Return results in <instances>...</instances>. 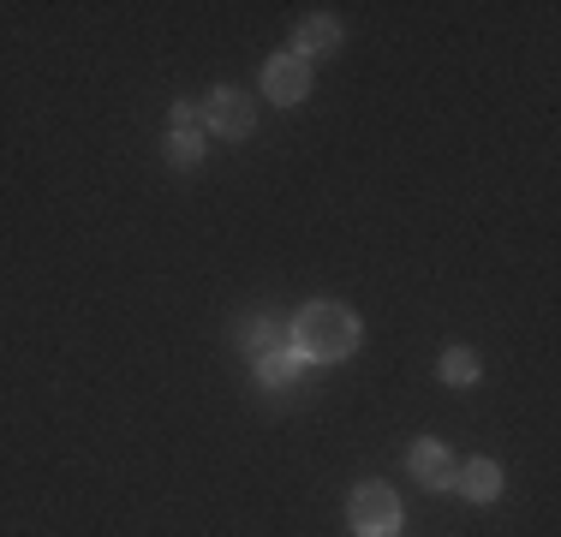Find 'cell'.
I'll use <instances>...</instances> for the list:
<instances>
[{
    "label": "cell",
    "mask_w": 561,
    "mask_h": 537,
    "mask_svg": "<svg viewBox=\"0 0 561 537\" xmlns=\"http://www.w3.org/2000/svg\"><path fill=\"white\" fill-rule=\"evenodd\" d=\"M293 353L305 365H346L358 353V317L335 299H317L293 317Z\"/></svg>",
    "instance_id": "1"
},
{
    "label": "cell",
    "mask_w": 561,
    "mask_h": 537,
    "mask_svg": "<svg viewBox=\"0 0 561 537\" xmlns=\"http://www.w3.org/2000/svg\"><path fill=\"white\" fill-rule=\"evenodd\" d=\"M346 519H353L358 537H394L400 532V495L389 490V483L365 478L353 490V502H346Z\"/></svg>",
    "instance_id": "2"
},
{
    "label": "cell",
    "mask_w": 561,
    "mask_h": 537,
    "mask_svg": "<svg viewBox=\"0 0 561 537\" xmlns=\"http://www.w3.org/2000/svg\"><path fill=\"white\" fill-rule=\"evenodd\" d=\"M204 126L216 132V138H251V126H257V107H251V96L239 84H221L204 96Z\"/></svg>",
    "instance_id": "3"
},
{
    "label": "cell",
    "mask_w": 561,
    "mask_h": 537,
    "mask_svg": "<svg viewBox=\"0 0 561 537\" xmlns=\"http://www.w3.org/2000/svg\"><path fill=\"white\" fill-rule=\"evenodd\" d=\"M263 96H270L275 107H299L305 96H311V60H299L293 48H280L263 60Z\"/></svg>",
    "instance_id": "4"
},
{
    "label": "cell",
    "mask_w": 561,
    "mask_h": 537,
    "mask_svg": "<svg viewBox=\"0 0 561 537\" xmlns=\"http://www.w3.org/2000/svg\"><path fill=\"white\" fill-rule=\"evenodd\" d=\"M233 346L251 358V365H257V358L280 353V346H293V322H287V317H270V311H251V317L233 322Z\"/></svg>",
    "instance_id": "5"
},
{
    "label": "cell",
    "mask_w": 561,
    "mask_h": 537,
    "mask_svg": "<svg viewBox=\"0 0 561 537\" xmlns=\"http://www.w3.org/2000/svg\"><path fill=\"white\" fill-rule=\"evenodd\" d=\"M407 472L424 483V490H454V478H460V466L448 460V448L436 436H419L412 442V454H407Z\"/></svg>",
    "instance_id": "6"
},
{
    "label": "cell",
    "mask_w": 561,
    "mask_h": 537,
    "mask_svg": "<svg viewBox=\"0 0 561 537\" xmlns=\"http://www.w3.org/2000/svg\"><path fill=\"white\" fill-rule=\"evenodd\" d=\"M335 48H341V19L335 12L299 19V31H293V54H299V60H317V54H335Z\"/></svg>",
    "instance_id": "7"
},
{
    "label": "cell",
    "mask_w": 561,
    "mask_h": 537,
    "mask_svg": "<svg viewBox=\"0 0 561 537\" xmlns=\"http://www.w3.org/2000/svg\"><path fill=\"white\" fill-rule=\"evenodd\" d=\"M454 495H466V502L490 507V502L502 495V466H496V460H466L460 478H454Z\"/></svg>",
    "instance_id": "8"
},
{
    "label": "cell",
    "mask_w": 561,
    "mask_h": 537,
    "mask_svg": "<svg viewBox=\"0 0 561 537\" xmlns=\"http://www.w3.org/2000/svg\"><path fill=\"white\" fill-rule=\"evenodd\" d=\"M299 376H305V358L293 353V346H280V353L257 358V382H263V388H299Z\"/></svg>",
    "instance_id": "9"
},
{
    "label": "cell",
    "mask_w": 561,
    "mask_h": 537,
    "mask_svg": "<svg viewBox=\"0 0 561 537\" xmlns=\"http://www.w3.org/2000/svg\"><path fill=\"white\" fill-rule=\"evenodd\" d=\"M436 370H443V382H454V388H472L478 376H484V365H478V353H472V346H448V353H443V365H436Z\"/></svg>",
    "instance_id": "10"
},
{
    "label": "cell",
    "mask_w": 561,
    "mask_h": 537,
    "mask_svg": "<svg viewBox=\"0 0 561 537\" xmlns=\"http://www.w3.org/2000/svg\"><path fill=\"white\" fill-rule=\"evenodd\" d=\"M197 161H204V132H173L168 138V168L173 173H197Z\"/></svg>",
    "instance_id": "11"
},
{
    "label": "cell",
    "mask_w": 561,
    "mask_h": 537,
    "mask_svg": "<svg viewBox=\"0 0 561 537\" xmlns=\"http://www.w3.org/2000/svg\"><path fill=\"white\" fill-rule=\"evenodd\" d=\"M197 126H204V102L180 96V102H173V132H197Z\"/></svg>",
    "instance_id": "12"
}]
</instances>
